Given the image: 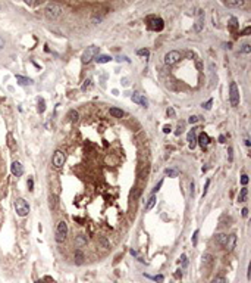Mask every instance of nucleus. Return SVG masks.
<instances>
[{
  "instance_id": "f257e3e1",
  "label": "nucleus",
  "mask_w": 251,
  "mask_h": 283,
  "mask_svg": "<svg viewBox=\"0 0 251 283\" xmlns=\"http://www.w3.org/2000/svg\"><path fill=\"white\" fill-rule=\"evenodd\" d=\"M229 102L234 108L240 105V89H238L235 81H232L231 86H229Z\"/></svg>"
},
{
  "instance_id": "f03ea898",
  "label": "nucleus",
  "mask_w": 251,
  "mask_h": 283,
  "mask_svg": "<svg viewBox=\"0 0 251 283\" xmlns=\"http://www.w3.org/2000/svg\"><path fill=\"white\" fill-rule=\"evenodd\" d=\"M15 211H16V214L19 217H27L29 214V205L25 199L22 198H18L15 201Z\"/></svg>"
},
{
  "instance_id": "7ed1b4c3",
  "label": "nucleus",
  "mask_w": 251,
  "mask_h": 283,
  "mask_svg": "<svg viewBox=\"0 0 251 283\" xmlns=\"http://www.w3.org/2000/svg\"><path fill=\"white\" fill-rule=\"evenodd\" d=\"M66 236H68V224L65 221H59V224L56 227V242L57 244H62V242H65L66 240Z\"/></svg>"
},
{
  "instance_id": "20e7f679",
  "label": "nucleus",
  "mask_w": 251,
  "mask_h": 283,
  "mask_svg": "<svg viewBox=\"0 0 251 283\" xmlns=\"http://www.w3.org/2000/svg\"><path fill=\"white\" fill-rule=\"evenodd\" d=\"M46 16L50 18V19H57V18L62 15V7L59 5H56V3H49V5L46 6Z\"/></svg>"
},
{
  "instance_id": "39448f33",
  "label": "nucleus",
  "mask_w": 251,
  "mask_h": 283,
  "mask_svg": "<svg viewBox=\"0 0 251 283\" xmlns=\"http://www.w3.org/2000/svg\"><path fill=\"white\" fill-rule=\"evenodd\" d=\"M147 27H148L150 31H162L163 27H165V22H163L162 18L150 16L147 19Z\"/></svg>"
},
{
  "instance_id": "423d86ee",
  "label": "nucleus",
  "mask_w": 251,
  "mask_h": 283,
  "mask_svg": "<svg viewBox=\"0 0 251 283\" xmlns=\"http://www.w3.org/2000/svg\"><path fill=\"white\" fill-rule=\"evenodd\" d=\"M99 50H100V49H99L97 46H90V47H87L82 53V62L88 63V62H91L93 59H95V56L99 55Z\"/></svg>"
},
{
  "instance_id": "0eeeda50",
  "label": "nucleus",
  "mask_w": 251,
  "mask_h": 283,
  "mask_svg": "<svg viewBox=\"0 0 251 283\" xmlns=\"http://www.w3.org/2000/svg\"><path fill=\"white\" fill-rule=\"evenodd\" d=\"M181 58H182V55H181L178 50H170L165 55V63H166L167 67H172V65L179 62Z\"/></svg>"
},
{
  "instance_id": "6e6552de",
  "label": "nucleus",
  "mask_w": 251,
  "mask_h": 283,
  "mask_svg": "<svg viewBox=\"0 0 251 283\" xmlns=\"http://www.w3.org/2000/svg\"><path fill=\"white\" fill-rule=\"evenodd\" d=\"M51 164H53V167L56 170H60L63 167V164H65V153L62 151H56L53 153V156H51Z\"/></svg>"
},
{
  "instance_id": "1a4fd4ad",
  "label": "nucleus",
  "mask_w": 251,
  "mask_h": 283,
  "mask_svg": "<svg viewBox=\"0 0 251 283\" xmlns=\"http://www.w3.org/2000/svg\"><path fill=\"white\" fill-rule=\"evenodd\" d=\"M131 99H132V102L137 103V105H139V106H143V108L148 106V100H147L145 96H144V95H141V93H134V95L131 96Z\"/></svg>"
},
{
  "instance_id": "9d476101",
  "label": "nucleus",
  "mask_w": 251,
  "mask_h": 283,
  "mask_svg": "<svg viewBox=\"0 0 251 283\" xmlns=\"http://www.w3.org/2000/svg\"><path fill=\"white\" fill-rule=\"evenodd\" d=\"M235 246H236V234H235V233H232V234H229L228 239H226V244H225V249H226L228 252H232Z\"/></svg>"
},
{
  "instance_id": "9b49d317",
  "label": "nucleus",
  "mask_w": 251,
  "mask_h": 283,
  "mask_svg": "<svg viewBox=\"0 0 251 283\" xmlns=\"http://www.w3.org/2000/svg\"><path fill=\"white\" fill-rule=\"evenodd\" d=\"M11 171H12V174L15 177H21L24 174V167H22V164L21 162H18V161H15V162H12V165H11Z\"/></svg>"
},
{
  "instance_id": "f8f14e48",
  "label": "nucleus",
  "mask_w": 251,
  "mask_h": 283,
  "mask_svg": "<svg viewBox=\"0 0 251 283\" xmlns=\"http://www.w3.org/2000/svg\"><path fill=\"white\" fill-rule=\"evenodd\" d=\"M197 143L201 146V149H207V146L210 145V137L206 133H200V136L197 137Z\"/></svg>"
},
{
  "instance_id": "ddd939ff",
  "label": "nucleus",
  "mask_w": 251,
  "mask_h": 283,
  "mask_svg": "<svg viewBox=\"0 0 251 283\" xmlns=\"http://www.w3.org/2000/svg\"><path fill=\"white\" fill-rule=\"evenodd\" d=\"M203 27H204V12L198 11V19L195 21L194 31H195V33H200L201 30H203Z\"/></svg>"
},
{
  "instance_id": "4468645a",
  "label": "nucleus",
  "mask_w": 251,
  "mask_h": 283,
  "mask_svg": "<svg viewBox=\"0 0 251 283\" xmlns=\"http://www.w3.org/2000/svg\"><path fill=\"white\" fill-rule=\"evenodd\" d=\"M195 130H197V128L190 130L188 136H187V140H188V143H190V149H194V147L197 146V134H195Z\"/></svg>"
},
{
  "instance_id": "2eb2a0df",
  "label": "nucleus",
  "mask_w": 251,
  "mask_h": 283,
  "mask_svg": "<svg viewBox=\"0 0 251 283\" xmlns=\"http://www.w3.org/2000/svg\"><path fill=\"white\" fill-rule=\"evenodd\" d=\"M87 244H88V239H87L85 234H78V236L75 238V246H77V248H82V246H85Z\"/></svg>"
},
{
  "instance_id": "dca6fc26",
  "label": "nucleus",
  "mask_w": 251,
  "mask_h": 283,
  "mask_svg": "<svg viewBox=\"0 0 251 283\" xmlns=\"http://www.w3.org/2000/svg\"><path fill=\"white\" fill-rule=\"evenodd\" d=\"M84 260H85V257H84L82 251H81V249H77L75 254H73V261H75V264H77V266H81V264H84Z\"/></svg>"
},
{
  "instance_id": "f3484780",
  "label": "nucleus",
  "mask_w": 251,
  "mask_h": 283,
  "mask_svg": "<svg viewBox=\"0 0 251 283\" xmlns=\"http://www.w3.org/2000/svg\"><path fill=\"white\" fill-rule=\"evenodd\" d=\"M226 239H228V234H225V233H218L216 238H214V242H216V245H219V246H225Z\"/></svg>"
},
{
  "instance_id": "a211bd4d",
  "label": "nucleus",
  "mask_w": 251,
  "mask_h": 283,
  "mask_svg": "<svg viewBox=\"0 0 251 283\" xmlns=\"http://www.w3.org/2000/svg\"><path fill=\"white\" fill-rule=\"evenodd\" d=\"M16 81L21 86H33L34 84L33 80L28 78V77H24V75H16Z\"/></svg>"
},
{
  "instance_id": "6ab92c4d",
  "label": "nucleus",
  "mask_w": 251,
  "mask_h": 283,
  "mask_svg": "<svg viewBox=\"0 0 251 283\" xmlns=\"http://www.w3.org/2000/svg\"><path fill=\"white\" fill-rule=\"evenodd\" d=\"M223 5L228 6V7H241V6L245 5L244 0H234V2H223Z\"/></svg>"
},
{
  "instance_id": "aec40b11",
  "label": "nucleus",
  "mask_w": 251,
  "mask_h": 283,
  "mask_svg": "<svg viewBox=\"0 0 251 283\" xmlns=\"http://www.w3.org/2000/svg\"><path fill=\"white\" fill-rule=\"evenodd\" d=\"M213 255H210V254H204L203 255V264L207 267V268H210V267L213 266Z\"/></svg>"
},
{
  "instance_id": "412c9836",
  "label": "nucleus",
  "mask_w": 251,
  "mask_h": 283,
  "mask_svg": "<svg viewBox=\"0 0 251 283\" xmlns=\"http://www.w3.org/2000/svg\"><path fill=\"white\" fill-rule=\"evenodd\" d=\"M109 112H110V115L112 117H115V118H122L123 115H125V112H123L122 109H119V108H110V111H109Z\"/></svg>"
},
{
  "instance_id": "4be33fe9",
  "label": "nucleus",
  "mask_w": 251,
  "mask_h": 283,
  "mask_svg": "<svg viewBox=\"0 0 251 283\" xmlns=\"http://www.w3.org/2000/svg\"><path fill=\"white\" fill-rule=\"evenodd\" d=\"M57 205H59V201H57V196L56 195H50V198H49V206H50V210H57Z\"/></svg>"
},
{
  "instance_id": "5701e85b",
  "label": "nucleus",
  "mask_w": 251,
  "mask_h": 283,
  "mask_svg": "<svg viewBox=\"0 0 251 283\" xmlns=\"http://www.w3.org/2000/svg\"><path fill=\"white\" fill-rule=\"evenodd\" d=\"M110 61H112V58L109 55H97L95 56V62L97 63H107V62H110Z\"/></svg>"
},
{
  "instance_id": "b1692460",
  "label": "nucleus",
  "mask_w": 251,
  "mask_h": 283,
  "mask_svg": "<svg viewBox=\"0 0 251 283\" xmlns=\"http://www.w3.org/2000/svg\"><path fill=\"white\" fill-rule=\"evenodd\" d=\"M68 118H69V121H72V123H77L79 118V114L75 111V109H71L69 112H68Z\"/></svg>"
},
{
  "instance_id": "393cba45",
  "label": "nucleus",
  "mask_w": 251,
  "mask_h": 283,
  "mask_svg": "<svg viewBox=\"0 0 251 283\" xmlns=\"http://www.w3.org/2000/svg\"><path fill=\"white\" fill-rule=\"evenodd\" d=\"M247 196H248V189H247V187H242L240 195H238V201H240V202H245Z\"/></svg>"
},
{
  "instance_id": "a878e982",
  "label": "nucleus",
  "mask_w": 251,
  "mask_h": 283,
  "mask_svg": "<svg viewBox=\"0 0 251 283\" xmlns=\"http://www.w3.org/2000/svg\"><path fill=\"white\" fill-rule=\"evenodd\" d=\"M156 195H151L150 196V199H148V202H147V204H145V210L147 211H150L151 208H153V206H154V205H156Z\"/></svg>"
},
{
  "instance_id": "bb28decb",
  "label": "nucleus",
  "mask_w": 251,
  "mask_h": 283,
  "mask_svg": "<svg viewBox=\"0 0 251 283\" xmlns=\"http://www.w3.org/2000/svg\"><path fill=\"white\" fill-rule=\"evenodd\" d=\"M165 174L169 176V177H178L179 170L178 168H166V170H165Z\"/></svg>"
},
{
  "instance_id": "cd10ccee",
  "label": "nucleus",
  "mask_w": 251,
  "mask_h": 283,
  "mask_svg": "<svg viewBox=\"0 0 251 283\" xmlns=\"http://www.w3.org/2000/svg\"><path fill=\"white\" fill-rule=\"evenodd\" d=\"M99 245H100L103 249H107L109 246H110V244H109V240H107L104 236H99Z\"/></svg>"
},
{
  "instance_id": "c85d7f7f",
  "label": "nucleus",
  "mask_w": 251,
  "mask_h": 283,
  "mask_svg": "<svg viewBox=\"0 0 251 283\" xmlns=\"http://www.w3.org/2000/svg\"><path fill=\"white\" fill-rule=\"evenodd\" d=\"M37 111H38V114H43L46 111V102L43 97H40L38 99V108H37Z\"/></svg>"
},
{
  "instance_id": "c756f323",
  "label": "nucleus",
  "mask_w": 251,
  "mask_h": 283,
  "mask_svg": "<svg viewBox=\"0 0 251 283\" xmlns=\"http://www.w3.org/2000/svg\"><path fill=\"white\" fill-rule=\"evenodd\" d=\"M212 283H228V280L223 277V276H216V277L212 280Z\"/></svg>"
},
{
  "instance_id": "7c9ffc66",
  "label": "nucleus",
  "mask_w": 251,
  "mask_h": 283,
  "mask_svg": "<svg viewBox=\"0 0 251 283\" xmlns=\"http://www.w3.org/2000/svg\"><path fill=\"white\" fill-rule=\"evenodd\" d=\"M137 55L138 56H148L150 55V52H148V49H139V50H137Z\"/></svg>"
},
{
  "instance_id": "2f4dec72",
  "label": "nucleus",
  "mask_w": 251,
  "mask_h": 283,
  "mask_svg": "<svg viewBox=\"0 0 251 283\" xmlns=\"http://www.w3.org/2000/svg\"><path fill=\"white\" fill-rule=\"evenodd\" d=\"M90 86H91V78H87L85 81H84L82 87H81V90H82V91H85L87 89H90Z\"/></svg>"
},
{
  "instance_id": "473e14b6",
  "label": "nucleus",
  "mask_w": 251,
  "mask_h": 283,
  "mask_svg": "<svg viewBox=\"0 0 251 283\" xmlns=\"http://www.w3.org/2000/svg\"><path fill=\"white\" fill-rule=\"evenodd\" d=\"M241 52H242V53H250L251 52V46L250 44H242V47H241Z\"/></svg>"
},
{
  "instance_id": "72a5a7b5",
  "label": "nucleus",
  "mask_w": 251,
  "mask_h": 283,
  "mask_svg": "<svg viewBox=\"0 0 251 283\" xmlns=\"http://www.w3.org/2000/svg\"><path fill=\"white\" fill-rule=\"evenodd\" d=\"M212 103H213V99H209L206 103H203V108L207 109V111H210V109H212Z\"/></svg>"
},
{
  "instance_id": "f704fd0d",
  "label": "nucleus",
  "mask_w": 251,
  "mask_h": 283,
  "mask_svg": "<svg viewBox=\"0 0 251 283\" xmlns=\"http://www.w3.org/2000/svg\"><path fill=\"white\" fill-rule=\"evenodd\" d=\"M247 183H248V176H247V174H242V176H241V184L245 187Z\"/></svg>"
},
{
  "instance_id": "c9c22d12",
  "label": "nucleus",
  "mask_w": 251,
  "mask_h": 283,
  "mask_svg": "<svg viewBox=\"0 0 251 283\" xmlns=\"http://www.w3.org/2000/svg\"><path fill=\"white\" fill-rule=\"evenodd\" d=\"M166 114H167V117H170V118H173V117H175V109H173V108H167Z\"/></svg>"
},
{
  "instance_id": "e433bc0d",
  "label": "nucleus",
  "mask_w": 251,
  "mask_h": 283,
  "mask_svg": "<svg viewBox=\"0 0 251 283\" xmlns=\"http://www.w3.org/2000/svg\"><path fill=\"white\" fill-rule=\"evenodd\" d=\"M28 190H29V192H33L34 190V180L33 179H28Z\"/></svg>"
},
{
  "instance_id": "4c0bfd02",
  "label": "nucleus",
  "mask_w": 251,
  "mask_h": 283,
  "mask_svg": "<svg viewBox=\"0 0 251 283\" xmlns=\"http://www.w3.org/2000/svg\"><path fill=\"white\" fill-rule=\"evenodd\" d=\"M179 260L182 261V267H187L188 266V261H187V255H181V258Z\"/></svg>"
},
{
  "instance_id": "58836bf2",
  "label": "nucleus",
  "mask_w": 251,
  "mask_h": 283,
  "mask_svg": "<svg viewBox=\"0 0 251 283\" xmlns=\"http://www.w3.org/2000/svg\"><path fill=\"white\" fill-rule=\"evenodd\" d=\"M162 184H163V180H160V181H159V183H157V186L154 187V189H153V192H151V195H154V193H156L157 190H159V189H160V187H162Z\"/></svg>"
},
{
  "instance_id": "ea45409f",
  "label": "nucleus",
  "mask_w": 251,
  "mask_h": 283,
  "mask_svg": "<svg viewBox=\"0 0 251 283\" xmlns=\"http://www.w3.org/2000/svg\"><path fill=\"white\" fill-rule=\"evenodd\" d=\"M197 121H198V117H195V115H191L190 119H188V123H190V124H195Z\"/></svg>"
},
{
  "instance_id": "a19ab883",
  "label": "nucleus",
  "mask_w": 251,
  "mask_h": 283,
  "mask_svg": "<svg viewBox=\"0 0 251 283\" xmlns=\"http://www.w3.org/2000/svg\"><path fill=\"white\" fill-rule=\"evenodd\" d=\"M197 236H198V230H195L194 232V234H192V239H191V240H192V245H197Z\"/></svg>"
},
{
  "instance_id": "79ce46f5",
  "label": "nucleus",
  "mask_w": 251,
  "mask_h": 283,
  "mask_svg": "<svg viewBox=\"0 0 251 283\" xmlns=\"http://www.w3.org/2000/svg\"><path fill=\"white\" fill-rule=\"evenodd\" d=\"M153 279V280H156V282H159V283H162L163 280H165V277H163L162 274H160V276H154V277H151Z\"/></svg>"
},
{
  "instance_id": "37998d69",
  "label": "nucleus",
  "mask_w": 251,
  "mask_h": 283,
  "mask_svg": "<svg viewBox=\"0 0 251 283\" xmlns=\"http://www.w3.org/2000/svg\"><path fill=\"white\" fill-rule=\"evenodd\" d=\"M250 31H251V27H245V28L242 30V33H241L240 35H247L248 33H250Z\"/></svg>"
},
{
  "instance_id": "c03bdc74",
  "label": "nucleus",
  "mask_w": 251,
  "mask_h": 283,
  "mask_svg": "<svg viewBox=\"0 0 251 283\" xmlns=\"http://www.w3.org/2000/svg\"><path fill=\"white\" fill-rule=\"evenodd\" d=\"M209 186H210V180H207V181H206V187H204V190H203V196H206V193H207V189H209Z\"/></svg>"
},
{
  "instance_id": "a18cd8bd",
  "label": "nucleus",
  "mask_w": 251,
  "mask_h": 283,
  "mask_svg": "<svg viewBox=\"0 0 251 283\" xmlns=\"http://www.w3.org/2000/svg\"><path fill=\"white\" fill-rule=\"evenodd\" d=\"M236 22H238V21H236V18H231V27H232V28L236 27Z\"/></svg>"
},
{
  "instance_id": "49530a36",
  "label": "nucleus",
  "mask_w": 251,
  "mask_h": 283,
  "mask_svg": "<svg viewBox=\"0 0 251 283\" xmlns=\"http://www.w3.org/2000/svg\"><path fill=\"white\" fill-rule=\"evenodd\" d=\"M182 130H184V127H182V125L179 124V127H178V130L175 131V134H176V136H181V133H182Z\"/></svg>"
},
{
  "instance_id": "de8ad7c7",
  "label": "nucleus",
  "mask_w": 251,
  "mask_h": 283,
  "mask_svg": "<svg viewBox=\"0 0 251 283\" xmlns=\"http://www.w3.org/2000/svg\"><path fill=\"white\" fill-rule=\"evenodd\" d=\"M5 39H3V37H2V35H0V50H2V49H3V47H5Z\"/></svg>"
},
{
  "instance_id": "09e8293b",
  "label": "nucleus",
  "mask_w": 251,
  "mask_h": 283,
  "mask_svg": "<svg viewBox=\"0 0 251 283\" xmlns=\"http://www.w3.org/2000/svg\"><path fill=\"white\" fill-rule=\"evenodd\" d=\"M170 130H172L170 125H165V127H163V131H165V133H170Z\"/></svg>"
},
{
  "instance_id": "8fccbe9b",
  "label": "nucleus",
  "mask_w": 251,
  "mask_h": 283,
  "mask_svg": "<svg viewBox=\"0 0 251 283\" xmlns=\"http://www.w3.org/2000/svg\"><path fill=\"white\" fill-rule=\"evenodd\" d=\"M242 217H248V210H247V208L242 210Z\"/></svg>"
},
{
  "instance_id": "3c124183",
  "label": "nucleus",
  "mask_w": 251,
  "mask_h": 283,
  "mask_svg": "<svg viewBox=\"0 0 251 283\" xmlns=\"http://www.w3.org/2000/svg\"><path fill=\"white\" fill-rule=\"evenodd\" d=\"M228 152H229V161H232V147H229Z\"/></svg>"
},
{
  "instance_id": "603ef678",
  "label": "nucleus",
  "mask_w": 251,
  "mask_h": 283,
  "mask_svg": "<svg viewBox=\"0 0 251 283\" xmlns=\"http://www.w3.org/2000/svg\"><path fill=\"white\" fill-rule=\"evenodd\" d=\"M219 142H220V143H225V136H219Z\"/></svg>"
},
{
  "instance_id": "864d4df0",
  "label": "nucleus",
  "mask_w": 251,
  "mask_h": 283,
  "mask_svg": "<svg viewBox=\"0 0 251 283\" xmlns=\"http://www.w3.org/2000/svg\"><path fill=\"white\" fill-rule=\"evenodd\" d=\"M250 145H251L250 140H248V139H245V146H247V147H250Z\"/></svg>"
}]
</instances>
